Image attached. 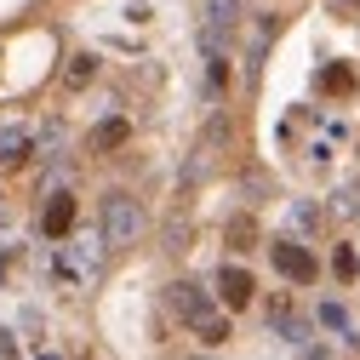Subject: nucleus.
Masks as SVG:
<instances>
[{"label": "nucleus", "mask_w": 360, "mask_h": 360, "mask_svg": "<svg viewBox=\"0 0 360 360\" xmlns=\"http://www.w3.org/2000/svg\"><path fill=\"white\" fill-rule=\"evenodd\" d=\"M143 229H149L143 206L131 200L126 189H109V195H103V240L120 252V246H138V240H143Z\"/></svg>", "instance_id": "obj_1"}, {"label": "nucleus", "mask_w": 360, "mask_h": 360, "mask_svg": "<svg viewBox=\"0 0 360 360\" xmlns=\"http://www.w3.org/2000/svg\"><path fill=\"white\" fill-rule=\"evenodd\" d=\"M103 252H109L103 235H98V240H75V246L58 257V275H63V281H98V275H103Z\"/></svg>", "instance_id": "obj_2"}, {"label": "nucleus", "mask_w": 360, "mask_h": 360, "mask_svg": "<svg viewBox=\"0 0 360 360\" xmlns=\"http://www.w3.org/2000/svg\"><path fill=\"white\" fill-rule=\"evenodd\" d=\"M269 257H275V269H281L286 281H297V286H309L314 275H321V263H314V252H309L303 240H292V235L269 246Z\"/></svg>", "instance_id": "obj_3"}, {"label": "nucleus", "mask_w": 360, "mask_h": 360, "mask_svg": "<svg viewBox=\"0 0 360 360\" xmlns=\"http://www.w3.org/2000/svg\"><path fill=\"white\" fill-rule=\"evenodd\" d=\"M166 309L177 314V321L200 326L206 314H212V292H206V286H195V281H172V286H166Z\"/></svg>", "instance_id": "obj_4"}, {"label": "nucleus", "mask_w": 360, "mask_h": 360, "mask_svg": "<svg viewBox=\"0 0 360 360\" xmlns=\"http://www.w3.org/2000/svg\"><path fill=\"white\" fill-rule=\"evenodd\" d=\"M269 321H275L281 343H292V349H309V321L292 309V297H286V292H275V297H269Z\"/></svg>", "instance_id": "obj_5"}, {"label": "nucleus", "mask_w": 360, "mask_h": 360, "mask_svg": "<svg viewBox=\"0 0 360 360\" xmlns=\"http://www.w3.org/2000/svg\"><path fill=\"white\" fill-rule=\"evenodd\" d=\"M240 23V0H206V29H200V46L217 52L223 46V34H229Z\"/></svg>", "instance_id": "obj_6"}, {"label": "nucleus", "mask_w": 360, "mask_h": 360, "mask_svg": "<svg viewBox=\"0 0 360 360\" xmlns=\"http://www.w3.org/2000/svg\"><path fill=\"white\" fill-rule=\"evenodd\" d=\"M252 292H257L252 269H240V263H223V269H217V297H223V309H246Z\"/></svg>", "instance_id": "obj_7"}, {"label": "nucleus", "mask_w": 360, "mask_h": 360, "mask_svg": "<svg viewBox=\"0 0 360 360\" xmlns=\"http://www.w3.org/2000/svg\"><path fill=\"white\" fill-rule=\"evenodd\" d=\"M40 235L46 240H69L75 235V195H52L46 212H40Z\"/></svg>", "instance_id": "obj_8"}, {"label": "nucleus", "mask_w": 360, "mask_h": 360, "mask_svg": "<svg viewBox=\"0 0 360 360\" xmlns=\"http://www.w3.org/2000/svg\"><path fill=\"white\" fill-rule=\"evenodd\" d=\"M29 155H34V131L18 120H0V166H18Z\"/></svg>", "instance_id": "obj_9"}, {"label": "nucleus", "mask_w": 360, "mask_h": 360, "mask_svg": "<svg viewBox=\"0 0 360 360\" xmlns=\"http://www.w3.org/2000/svg\"><path fill=\"white\" fill-rule=\"evenodd\" d=\"M126 138H131V126H126V120L115 115V120H103V126L92 131V138H86V149H92V155H115V149H120Z\"/></svg>", "instance_id": "obj_10"}, {"label": "nucleus", "mask_w": 360, "mask_h": 360, "mask_svg": "<svg viewBox=\"0 0 360 360\" xmlns=\"http://www.w3.org/2000/svg\"><path fill=\"white\" fill-rule=\"evenodd\" d=\"M223 240H229V252H252L257 246V223L240 212V217H229V229H223Z\"/></svg>", "instance_id": "obj_11"}, {"label": "nucleus", "mask_w": 360, "mask_h": 360, "mask_svg": "<svg viewBox=\"0 0 360 360\" xmlns=\"http://www.w3.org/2000/svg\"><path fill=\"white\" fill-rule=\"evenodd\" d=\"M321 92L349 98V92H354V69H349V63H326V69H321Z\"/></svg>", "instance_id": "obj_12"}, {"label": "nucleus", "mask_w": 360, "mask_h": 360, "mask_svg": "<svg viewBox=\"0 0 360 360\" xmlns=\"http://www.w3.org/2000/svg\"><path fill=\"white\" fill-rule=\"evenodd\" d=\"M195 332H200V343H206V349H217V343H229V321H223V314H206V321H200Z\"/></svg>", "instance_id": "obj_13"}, {"label": "nucleus", "mask_w": 360, "mask_h": 360, "mask_svg": "<svg viewBox=\"0 0 360 360\" xmlns=\"http://www.w3.org/2000/svg\"><path fill=\"white\" fill-rule=\"evenodd\" d=\"M92 75H98V58H92V52H80V58H69V69H63V80H69V86H86Z\"/></svg>", "instance_id": "obj_14"}, {"label": "nucleus", "mask_w": 360, "mask_h": 360, "mask_svg": "<svg viewBox=\"0 0 360 360\" xmlns=\"http://www.w3.org/2000/svg\"><path fill=\"white\" fill-rule=\"evenodd\" d=\"M321 326H332V332H343V343H354V332H349V314H343V303H321Z\"/></svg>", "instance_id": "obj_15"}, {"label": "nucleus", "mask_w": 360, "mask_h": 360, "mask_svg": "<svg viewBox=\"0 0 360 360\" xmlns=\"http://www.w3.org/2000/svg\"><path fill=\"white\" fill-rule=\"evenodd\" d=\"M332 212H338V217H360V189H354V184L338 189V195H332Z\"/></svg>", "instance_id": "obj_16"}, {"label": "nucleus", "mask_w": 360, "mask_h": 360, "mask_svg": "<svg viewBox=\"0 0 360 360\" xmlns=\"http://www.w3.org/2000/svg\"><path fill=\"white\" fill-rule=\"evenodd\" d=\"M286 217H292V229H303V235H309V229H314V223H321V212H314V206H309V200H297V206H292V212H286Z\"/></svg>", "instance_id": "obj_17"}, {"label": "nucleus", "mask_w": 360, "mask_h": 360, "mask_svg": "<svg viewBox=\"0 0 360 360\" xmlns=\"http://www.w3.org/2000/svg\"><path fill=\"white\" fill-rule=\"evenodd\" d=\"M58 143H63V126L52 120L46 131H40V155H46V160H52V155H58Z\"/></svg>", "instance_id": "obj_18"}, {"label": "nucleus", "mask_w": 360, "mask_h": 360, "mask_svg": "<svg viewBox=\"0 0 360 360\" xmlns=\"http://www.w3.org/2000/svg\"><path fill=\"white\" fill-rule=\"evenodd\" d=\"M332 269H338V281H349V275H354V252L338 246V252H332Z\"/></svg>", "instance_id": "obj_19"}, {"label": "nucleus", "mask_w": 360, "mask_h": 360, "mask_svg": "<svg viewBox=\"0 0 360 360\" xmlns=\"http://www.w3.org/2000/svg\"><path fill=\"white\" fill-rule=\"evenodd\" d=\"M189 240V223H166V252H184Z\"/></svg>", "instance_id": "obj_20"}]
</instances>
